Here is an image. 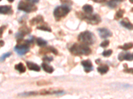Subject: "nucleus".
Listing matches in <instances>:
<instances>
[{"label":"nucleus","mask_w":133,"mask_h":99,"mask_svg":"<svg viewBox=\"0 0 133 99\" xmlns=\"http://www.w3.org/2000/svg\"><path fill=\"white\" fill-rule=\"evenodd\" d=\"M70 51L71 53L76 56L89 55L91 52V49L86 44H75L73 46H72Z\"/></svg>","instance_id":"nucleus-1"},{"label":"nucleus","mask_w":133,"mask_h":99,"mask_svg":"<svg viewBox=\"0 0 133 99\" xmlns=\"http://www.w3.org/2000/svg\"><path fill=\"white\" fill-rule=\"evenodd\" d=\"M78 40L80 42L84 44H92L94 43V36L89 31H85L81 33L78 36Z\"/></svg>","instance_id":"nucleus-2"},{"label":"nucleus","mask_w":133,"mask_h":99,"mask_svg":"<svg viewBox=\"0 0 133 99\" xmlns=\"http://www.w3.org/2000/svg\"><path fill=\"white\" fill-rule=\"evenodd\" d=\"M70 11V8L67 5H61L59 6L54 10V17L57 20L61 19V18L65 17Z\"/></svg>","instance_id":"nucleus-3"},{"label":"nucleus","mask_w":133,"mask_h":99,"mask_svg":"<svg viewBox=\"0 0 133 99\" xmlns=\"http://www.w3.org/2000/svg\"><path fill=\"white\" fill-rule=\"evenodd\" d=\"M80 14H81L80 15H79V17L81 19V20H85V21L91 24H97L99 23L101 21L99 15L97 14L92 15H85L82 13H80Z\"/></svg>","instance_id":"nucleus-4"},{"label":"nucleus","mask_w":133,"mask_h":99,"mask_svg":"<svg viewBox=\"0 0 133 99\" xmlns=\"http://www.w3.org/2000/svg\"><path fill=\"white\" fill-rule=\"evenodd\" d=\"M18 9L26 13H31L36 11L37 7L34 5L33 3L25 2L23 1H21L18 5Z\"/></svg>","instance_id":"nucleus-5"},{"label":"nucleus","mask_w":133,"mask_h":99,"mask_svg":"<svg viewBox=\"0 0 133 99\" xmlns=\"http://www.w3.org/2000/svg\"><path fill=\"white\" fill-rule=\"evenodd\" d=\"M31 32V29L27 28V27H22L20 29V31L18 33L16 34V38H18V40L21 39L23 36L27 34H29Z\"/></svg>","instance_id":"nucleus-6"},{"label":"nucleus","mask_w":133,"mask_h":99,"mask_svg":"<svg viewBox=\"0 0 133 99\" xmlns=\"http://www.w3.org/2000/svg\"><path fill=\"white\" fill-rule=\"evenodd\" d=\"M81 64L84 68V70L86 73H89L93 69L92 64L90 60H83L81 61Z\"/></svg>","instance_id":"nucleus-7"},{"label":"nucleus","mask_w":133,"mask_h":99,"mask_svg":"<svg viewBox=\"0 0 133 99\" xmlns=\"http://www.w3.org/2000/svg\"><path fill=\"white\" fill-rule=\"evenodd\" d=\"M120 61H123V60H128V61H132L133 60V53H123L122 52L119 55L118 57Z\"/></svg>","instance_id":"nucleus-8"},{"label":"nucleus","mask_w":133,"mask_h":99,"mask_svg":"<svg viewBox=\"0 0 133 99\" xmlns=\"http://www.w3.org/2000/svg\"><path fill=\"white\" fill-rule=\"evenodd\" d=\"M99 32L100 36L102 38H108L109 36H112V32L109 29H105V28H102V29H99Z\"/></svg>","instance_id":"nucleus-9"},{"label":"nucleus","mask_w":133,"mask_h":99,"mask_svg":"<svg viewBox=\"0 0 133 99\" xmlns=\"http://www.w3.org/2000/svg\"><path fill=\"white\" fill-rule=\"evenodd\" d=\"M12 10H11V7L10 5H2L0 6V14L7 15L11 13Z\"/></svg>","instance_id":"nucleus-10"},{"label":"nucleus","mask_w":133,"mask_h":99,"mask_svg":"<svg viewBox=\"0 0 133 99\" xmlns=\"http://www.w3.org/2000/svg\"><path fill=\"white\" fill-rule=\"evenodd\" d=\"M121 24L123 27H125L128 30H133V24L129 21L128 18H125L121 21Z\"/></svg>","instance_id":"nucleus-11"},{"label":"nucleus","mask_w":133,"mask_h":99,"mask_svg":"<svg viewBox=\"0 0 133 99\" xmlns=\"http://www.w3.org/2000/svg\"><path fill=\"white\" fill-rule=\"evenodd\" d=\"M27 65L28 67V69L29 70L31 71H39L41 68L39 67V65H37L36 63H32V62H30V61H27Z\"/></svg>","instance_id":"nucleus-12"},{"label":"nucleus","mask_w":133,"mask_h":99,"mask_svg":"<svg viewBox=\"0 0 133 99\" xmlns=\"http://www.w3.org/2000/svg\"><path fill=\"white\" fill-rule=\"evenodd\" d=\"M43 21V18L41 15H38L35 18H33L31 21H30V23L32 24V25H35V24H39V23H41Z\"/></svg>","instance_id":"nucleus-13"},{"label":"nucleus","mask_w":133,"mask_h":99,"mask_svg":"<svg viewBox=\"0 0 133 99\" xmlns=\"http://www.w3.org/2000/svg\"><path fill=\"white\" fill-rule=\"evenodd\" d=\"M41 53H49V52H53L54 54H57V50L55 49L53 47H49V48H46L45 49H42L39 52Z\"/></svg>","instance_id":"nucleus-14"},{"label":"nucleus","mask_w":133,"mask_h":99,"mask_svg":"<svg viewBox=\"0 0 133 99\" xmlns=\"http://www.w3.org/2000/svg\"><path fill=\"white\" fill-rule=\"evenodd\" d=\"M41 66H42V68L43 69V70L45 72L48 73H52L53 72V71H54V69L46 63H43Z\"/></svg>","instance_id":"nucleus-15"},{"label":"nucleus","mask_w":133,"mask_h":99,"mask_svg":"<svg viewBox=\"0 0 133 99\" xmlns=\"http://www.w3.org/2000/svg\"><path fill=\"white\" fill-rule=\"evenodd\" d=\"M15 69L17 70L19 72H20L21 73H25V71H26V69H25V67L23 64L22 63H20L17 64V65H15Z\"/></svg>","instance_id":"nucleus-16"},{"label":"nucleus","mask_w":133,"mask_h":99,"mask_svg":"<svg viewBox=\"0 0 133 99\" xmlns=\"http://www.w3.org/2000/svg\"><path fill=\"white\" fill-rule=\"evenodd\" d=\"M109 68L107 65H102L97 68V71L101 73V74H105L108 72Z\"/></svg>","instance_id":"nucleus-17"},{"label":"nucleus","mask_w":133,"mask_h":99,"mask_svg":"<svg viewBox=\"0 0 133 99\" xmlns=\"http://www.w3.org/2000/svg\"><path fill=\"white\" fill-rule=\"evenodd\" d=\"M82 10L85 11L87 14H91L93 11V8L91 5H85L82 7Z\"/></svg>","instance_id":"nucleus-18"},{"label":"nucleus","mask_w":133,"mask_h":99,"mask_svg":"<svg viewBox=\"0 0 133 99\" xmlns=\"http://www.w3.org/2000/svg\"><path fill=\"white\" fill-rule=\"evenodd\" d=\"M133 48V42H129V43H126L124 44L123 46H119V48H121L123 50H128L130 49Z\"/></svg>","instance_id":"nucleus-19"},{"label":"nucleus","mask_w":133,"mask_h":99,"mask_svg":"<svg viewBox=\"0 0 133 99\" xmlns=\"http://www.w3.org/2000/svg\"><path fill=\"white\" fill-rule=\"evenodd\" d=\"M37 94H39L38 92H23L19 94L20 97H31V96H36Z\"/></svg>","instance_id":"nucleus-20"},{"label":"nucleus","mask_w":133,"mask_h":99,"mask_svg":"<svg viewBox=\"0 0 133 99\" xmlns=\"http://www.w3.org/2000/svg\"><path fill=\"white\" fill-rule=\"evenodd\" d=\"M37 45L39 46H45L47 45V42L46 40H43V39L38 38L37 39Z\"/></svg>","instance_id":"nucleus-21"},{"label":"nucleus","mask_w":133,"mask_h":99,"mask_svg":"<svg viewBox=\"0 0 133 99\" xmlns=\"http://www.w3.org/2000/svg\"><path fill=\"white\" fill-rule=\"evenodd\" d=\"M124 10L123 9H120L116 13V15H115V19L116 20L119 19H121L122 17H123V15L124 13Z\"/></svg>","instance_id":"nucleus-22"},{"label":"nucleus","mask_w":133,"mask_h":99,"mask_svg":"<svg viewBox=\"0 0 133 99\" xmlns=\"http://www.w3.org/2000/svg\"><path fill=\"white\" fill-rule=\"evenodd\" d=\"M118 1H119V0H111L109 2V6L111 7V8H114L116 7L118 5Z\"/></svg>","instance_id":"nucleus-23"},{"label":"nucleus","mask_w":133,"mask_h":99,"mask_svg":"<svg viewBox=\"0 0 133 99\" xmlns=\"http://www.w3.org/2000/svg\"><path fill=\"white\" fill-rule=\"evenodd\" d=\"M37 29H40V30H45V31L51 32V29L48 27L47 26H45V24H42L40 27H37Z\"/></svg>","instance_id":"nucleus-24"},{"label":"nucleus","mask_w":133,"mask_h":99,"mask_svg":"<svg viewBox=\"0 0 133 99\" xmlns=\"http://www.w3.org/2000/svg\"><path fill=\"white\" fill-rule=\"evenodd\" d=\"M11 52H7V53L2 55V56L0 57V61H1H1H3L6 58H8V57L11 56Z\"/></svg>","instance_id":"nucleus-25"},{"label":"nucleus","mask_w":133,"mask_h":99,"mask_svg":"<svg viewBox=\"0 0 133 99\" xmlns=\"http://www.w3.org/2000/svg\"><path fill=\"white\" fill-rule=\"evenodd\" d=\"M113 53V51L111 50H105L102 52V56L104 57H109Z\"/></svg>","instance_id":"nucleus-26"},{"label":"nucleus","mask_w":133,"mask_h":99,"mask_svg":"<svg viewBox=\"0 0 133 99\" xmlns=\"http://www.w3.org/2000/svg\"><path fill=\"white\" fill-rule=\"evenodd\" d=\"M124 65L126 66V68L124 69V72L127 73H131V74H133V68H128L126 67V66H127L126 64H124Z\"/></svg>","instance_id":"nucleus-27"},{"label":"nucleus","mask_w":133,"mask_h":99,"mask_svg":"<svg viewBox=\"0 0 133 99\" xmlns=\"http://www.w3.org/2000/svg\"><path fill=\"white\" fill-rule=\"evenodd\" d=\"M109 41L108 40H105L104 41L102 42L101 44V45L100 46L102 47V48H106L107 46H109Z\"/></svg>","instance_id":"nucleus-28"},{"label":"nucleus","mask_w":133,"mask_h":99,"mask_svg":"<svg viewBox=\"0 0 133 99\" xmlns=\"http://www.w3.org/2000/svg\"><path fill=\"white\" fill-rule=\"evenodd\" d=\"M61 3H63V4H65L66 5H71L72 4V1L71 0H60Z\"/></svg>","instance_id":"nucleus-29"},{"label":"nucleus","mask_w":133,"mask_h":99,"mask_svg":"<svg viewBox=\"0 0 133 99\" xmlns=\"http://www.w3.org/2000/svg\"><path fill=\"white\" fill-rule=\"evenodd\" d=\"M53 60V58L52 57H48V56H45V58H43V60L44 61H46V62H50L51 61Z\"/></svg>","instance_id":"nucleus-30"},{"label":"nucleus","mask_w":133,"mask_h":99,"mask_svg":"<svg viewBox=\"0 0 133 99\" xmlns=\"http://www.w3.org/2000/svg\"><path fill=\"white\" fill-rule=\"evenodd\" d=\"M6 29V27L5 26H2V27H0V37H1L2 36L3 33V32Z\"/></svg>","instance_id":"nucleus-31"},{"label":"nucleus","mask_w":133,"mask_h":99,"mask_svg":"<svg viewBox=\"0 0 133 99\" xmlns=\"http://www.w3.org/2000/svg\"><path fill=\"white\" fill-rule=\"evenodd\" d=\"M4 45V42L3 40H0V46H3Z\"/></svg>","instance_id":"nucleus-32"},{"label":"nucleus","mask_w":133,"mask_h":99,"mask_svg":"<svg viewBox=\"0 0 133 99\" xmlns=\"http://www.w3.org/2000/svg\"><path fill=\"white\" fill-rule=\"evenodd\" d=\"M94 1H96V2H102L103 0H93Z\"/></svg>","instance_id":"nucleus-33"},{"label":"nucleus","mask_w":133,"mask_h":99,"mask_svg":"<svg viewBox=\"0 0 133 99\" xmlns=\"http://www.w3.org/2000/svg\"><path fill=\"white\" fill-rule=\"evenodd\" d=\"M7 1H10V2H13V1H14V0H7Z\"/></svg>","instance_id":"nucleus-34"},{"label":"nucleus","mask_w":133,"mask_h":99,"mask_svg":"<svg viewBox=\"0 0 133 99\" xmlns=\"http://www.w3.org/2000/svg\"><path fill=\"white\" fill-rule=\"evenodd\" d=\"M129 1H130L131 3H133V0H129Z\"/></svg>","instance_id":"nucleus-35"},{"label":"nucleus","mask_w":133,"mask_h":99,"mask_svg":"<svg viewBox=\"0 0 133 99\" xmlns=\"http://www.w3.org/2000/svg\"><path fill=\"white\" fill-rule=\"evenodd\" d=\"M131 11H132V12H133V8L132 9H131Z\"/></svg>","instance_id":"nucleus-36"},{"label":"nucleus","mask_w":133,"mask_h":99,"mask_svg":"<svg viewBox=\"0 0 133 99\" xmlns=\"http://www.w3.org/2000/svg\"><path fill=\"white\" fill-rule=\"evenodd\" d=\"M27 1H33V0H27Z\"/></svg>","instance_id":"nucleus-37"},{"label":"nucleus","mask_w":133,"mask_h":99,"mask_svg":"<svg viewBox=\"0 0 133 99\" xmlns=\"http://www.w3.org/2000/svg\"><path fill=\"white\" fill-rule=\"evenodd\" d=\"M120 1H124V0H119Z\"/></svg>","instance_id":"nucleus-38"},{"label":"nucleus","mask_w":133,"mask_h":99,"mask_svg":"<svg viewBox=\"0 0 133 99\" xmlns=\"http://www.w3.org/2000/svg\"><path fill=\"white\" fill-rule=\"evenodd\" d=\"M1 1V0H0V1Z\"/></svg>","instance_id":"nucleus-39"}]
</instances>
